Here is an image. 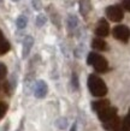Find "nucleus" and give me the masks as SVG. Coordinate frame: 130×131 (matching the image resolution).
<instances>
[{
    "mask_svg": "<svg viewBox=\"0 0 130 131\" xmlns=\"http://www.w3.org/2000/svg\"><path fill=\"white\" fill-rule=\"evenodd\" d=\"M88 88L91 93L96 97H103L107 94V87L100 77L95 75H91L88 78Z\"/></svg>",
    "mask_w": 130,
    "mask_h": 131,
    "instance_id": "f257e3e1",
    "label": "nucleus"
},
{
    "mask_svg": "<svg viewBox=\"0 0 130 131\" xmlns=\"http://www.w3.org/2000/svg\"><path fill=\"white\" fill-rule=\"evenodd\" d=\"M87 63L92 65L98 72H105L107 70V68H108L107 60L103 56L98 54V53H89Z\"/></svg>",
    "mask_w": 130,
    "mask_h": 131,
    "instance_id": "f03ea898",
    "label": "nucleus"
},
{
    "mask_svg": "<svg viewBox=\"0 0 130 131\" xmlns=\"http://www.w3.org/2000/svg\"><path fill=\"white\" fill-rule=\"evenodd\" d=\"M113 37L117 40L122 41V42H128V40L130 39V29L125 25H117L114 27L112 30Z\"/></svg>",
    "mask_w": 130,
    "mask_h": 131,
    "instance_id": "7ed1b4c3",
    "label": "nucleus"
},
{
    "mask_svg": "<svg viewBox=\"0 0 130 131\" xmlns=\"http://www.w3.org/2000/svg\"><path fill=\"white\" fill-rule=\"evenodd\" d=\"M106 16L112 22H121L123 19V11L119 6H108L106 8Z\"/></svg>",
    "mask_w": 130,
    "mask_h": 131,
    "instance_id": "20e7f679",
    "label": "nucleus"
},
{
    "mask_svg": "<svg viewBox=\"0 0 130 131\" xmlns=\"http://www.w3.org/2000/svg\"><path fill=\"white\" fill-rule=\"evenodd\" d=\"M98 115H99V119L101 120L103 123H105V122L112 119L113 117L117 115V110H116L114 107H110V106H107V107L103 108L101 111H99Z\"/></svg>",
    "mask_w": 130,
    "mask_h": 131,
    "instance_id": "39448f33",
    "label": "nucleus"
},
{
    "mask_svg": "<svg viewBox=\"0 0 130 131\" xmlns=\"http://www.w3.org/2000/svg\"><path fill=\"white\" fill-rule=\"evenodd\" d=\"M47 91H48V87L46 82H43V81H37L35 83V88H34V94H35L36 97H39V99H42L45 96L47 95Z\"/></svg>",
    "mask_w": 130,
    "mask_h": 131,
    "instance_id": "423d86ee",
    "label": "nucleus"
},
{
    "mask_svg": "<svg viewBox=\"0 0 130 131\" xmlns=\"http://www.w3.org/2000/svg\"><path fill=\"white\" fill-rule=\"evenodd\" d=\"M110 32V27H108V23L106 22V19H100L99 20V24L96 29H95V34L100 37H105V36L108 35Z\"/></svg>",
    "mask_w": 130,
    "mask_h": 131,
    "instance_id": "0eeeda50",
    "label": "nucleus"
},
{
    "mask_svg": "<svg viewBox=\"0 0 130 131\" xmlns=\"http://www.w3.org/2000/svg\"><path fill=\"white\" fill-rule=\"evenodd\" d=\"M104 127L108 131H119V127H121V120H119V118L116 115V117H113L112 119L105 122V123H104Z\"/></svg>",
    "mask_w": 130,
    "mask_h": 131,
    "instance_id": "6e6552de",
    "label": "nucleus"
},
{
    "mask_svg": "<svg viewBox=\"0 0 130 131\" xmlns=\"http://www.w3.org/2000/svg\"><path fill=\"white\" fill-rule=\"evenodd\" d=\"M33 45H34V39H33L32 36H25V39L23 41V52H22L23 58H27L29 56Z\"/></svg>",
    "mask_w": 130,
    "mask_h": 131,
    "instance_id": "1a4fd4ad",
    "label": "nucleus"
},
{
    "mask_svg": "<svg viewBox=\"0 0 130 131\" xmlns=\"http://www.w3.org/2000/svg\"><path fill=\"white\" fill-rule=\"evenodd\" d=\"M92 47L94 48V49H98V51H105L106 49V42L103 40V39H94V40L92 41Z\"/></svg>",
    "mask_w": 130,
    "mask_h": 131,
    "instance_id": "9d476101",
    "label": "nucleus"
},
{
    "mask_svg": "<svg viewBox=\"0 0 130 131\" xmlns=\"http://www.w3.org/2000/svg\"><path fill=\"white\" fill-rule=\"evenodd\" d=\"M107 106H110V102H108L107 100H101V101H94V102L92 103V107H93V110H94L95 112L101 111L103 108L107 107Z\"/></svg>",
    "mask_w": 130,
    "mask_h": 131,
    "instance_id": "9b49d317",
    "label": "nucleus"
},
{
    "mask_svg": "<svg viewBox=\"0 0 130 131\" xmlns=\"http://www.w3.org/2000/svg\"><path fill=\"white\" fill-rule=\"evenodd\" d=\"M91 10V4H89V1L88 0H81L79 1V11L82 13L83 16H86L87 13L89 12Z\"/></svg>",
    "mask_w": 130,
    "mask_h": 131,
    "instance_id": "f8f14e48",
    "label": "nucleus"
},
{
    "mask_svg": "<svg viewBox=\"0 0 130 131\" xmlns=\"http://www.w3.org/2000/svg\"><path fill=\"white\" fill-rule=\"evenodd\" d=\"M77 24H78V19H77V17L74 16V15H70L69 18H67V27L70 30H74V29L77 27Z\"/></svg>",
    "mask_w": 130,
    "mask_h": 131,
    "instance_id": "ddd939ff",
    "label": "nucleus"
},
{
    "mask_svg": "<svg viewBox=\"0 0 130 131\" xmlns=\"http://www.w3.org/2000/svg\"><path fill=\"white\" fill-rule=\"evenodd\" d=\"M10 51V43L6 40H0V56H4L5 53Z\"/></svg>",
    "mask_w": 130,
    "mask_h": 131,
    "instance_id": "4468645a",
    "label": "nucleus"
},
{
    "mask_svg": "<svg viewBox=\"0 0 130 131\" xmlns=\"http://www.w3.org/2000/svg\"><path fill=\"white\" fill-rule=\"evenodd\" d=\"M27 23H28V19L25 16H19L16 20V25L18 29H24L27 27Z\"/></svg>",
    "mask_w": 130,
    "mask_h": 131,
    "instance_id": "2eb2a0df",
    "label": "nucleus"
},
{
    "mask_svg": "<svg viewBox=\"0 0 130 131\" xmlns=\"http://www.w3.org/2000/svg\"><path fill=\"white\" fill-rule=\"evenodd\" d=\"M66 125H67V120L65 118H59V119L55 122V126L58 127V129H60V130H64L66 127Z\"/></svg>",
    "mask_w": 130,
    "mask_h": 131,
    "instance_id": "dca6fc26",
    "label": "nucleus"
},
{
    "mask_svg": "<svg viewBox=\"0 0 130 131\" xmlns=\"http://www.w3.org/2000/svg\"><path fill=\"white\" fill-rule=\"evenodd\" d=\"M45 23H46V16H43V15H39V16L36 17V20H35L36 27L41 28Z\"/></svg>",
    "mask_w": 130,
    "mask_h": 131,
    "instance_id": "f3484780",
    "label": "nucleus"
},
{
    "mask_svg": "<svg viewBox=\"0 0 130 131\" xmlns=\"http://www.w3.org/2000/svg\"><path fill=\"white\" fill-rule=\"evenodd\" d=\"M7 75V68L6 65L3 63H0V80H4L5 77Z\"/></svg>",
    "mask_w": 130,
    "mask_h": 131,
    "instance_id": "a211bd4d",
    "label": "nucleus"
},
{
    "mask_svg": "<svg viewBox=\"0 0 130 131\" xmlns=\"http://www.w3.org/2000/svg\"><path fill=\"white\" fill-rule=\"evenodd\" d=\"M6 111H7V106H6V103L0 102V119L6 114Z\"/></svg>",
    "mask_w": 130,
    "mask_h": 131,
    "instance_id": "6ab92c4d",
    "label": "nucleus"
},
{
    "mask_svg": "<svg viewBox=\"0 0 130 131\" xmlns=\"http://www.w3.org/2000/svg\"><path fill=\"white\" fill-rule=\"evenodd\" d=\"M72 87L75 89H78L79 84H78V78H77V75L76 73H72Z\"/></svg>",
    "mask_w": 130,
    "mask_h": 131,
    "instance_id": "aec40b11",
    "label": "nucleus"
},
{
    "mask_svg": "<svg viewBox=\"0 0 130 131\" xmlns=\"http://www.w3.org/2000/svg\"><path fill=\"white\" fill-rule=\"evenodd\" d=\"M33 7L35 8L36 11H40L42 5H41V0H33Z\"/></svg>",
    "mask_w": 130,
    "mask_h": 131,
    "instance_id": "412c9836",
    "label": "nucleus"
},
{
    "mask_svg": "<svg viewBox=\"0 0 130 131\" xmlns=\"http://www.w3.org/2000/svg\"><path fill=\"white\" fill-rule=\"evenodd\" d=\"M123 124H125L126 126L130 129V110H129V113H128V115L125 117V119L123 120Z\"/></svg>",
    "mask_w": 130,
    "mask_h": 131,
    "instance_id": "4be33fe9",
    "label": "nucleus"
},
{
    "mask_svg": "<svg viewBox=\"0 0 130 131\" xmlns=\"http://www.w3.org/2000/svg\"><path fill=\"white\" fill-rule=\"evenodd\" d=\"M123 6H124V8H125L126 11L130 12V0H124L123 1Z\"/></svg>",
    "mask_w": 130,
    "mask_h": 131,
    "instance_id": "5701e85b",
    "label": "nucleus"
},
{
    "mask_svg": "<svg viewBox=\"0 0 130 131\" xmlns=\"http://www.w3.org/2000/svg\"><path fill=\"white\" fill-rule=\"evenodd\" d=\"M4 89H5V91H6V94H10V84H8V82H6V83L4 84Z\"/></svg>",
    "mask_w": 130,
    "mask_h": 131,
    "instance_id": "b1692460",
    "label": "nucleus"
},
{
    "mask_svg": "<svg viewBox=\"0 0 130 131\" xmlns=\"http://www.w3.org/2000/svg\"><path fill=\"white\" fill-rule=\"evenodd\" d=\"M77 130V125L76 124H72V126H71V130L70 131H76Z\"/></svg>",
    "mask_w": 130,
    "mask_h": 131,
    "instance_id": "393cba45",
    "label": "nucleus"
},
{
    "mask_svg": "<svg viewBox=\"0 0 130 131\" xmlns=\"http://www.w3.org/2000/svg\"><path fill=\"white\" fill-rule=\"evenodd\" d=\"M3 39H4V36H3V31L0 30V40H3Z\"/></svg>",
    "mask_w": 130,
    "mask_h": 131,
    "instance_id": "a878e982",
    "label": "nucleus"
},
{
    "mask_svg": "<svg viewBox=\"0 0 130 131\" xmlns=\"http://www.w3.org/2000/svg\"><path fill=\"white\" fill-rule=\"evenodd\" d=\"M1 3H3V0H0V4H1Z\"/></svg>",
    "mask_w": 130,
    "mask_h": 131,
    "instance_id": "bb28decb",
    "label": "nucleus"
},
{
    "mask_svg": "<svg viewBox=\"0 0 130 131\" xmlns=\"http://www.w3.org/2000/svg\"><path fill=\"white\" fill-rule=\"evenodd\" d=\"M12 1H18V0H12Z\"/></svg>",
    "mask_w": 130,
    "mask_h": 131,
    "instance_id": "cd10ccee",
    "label": "nucleus"
}]
</instances>
